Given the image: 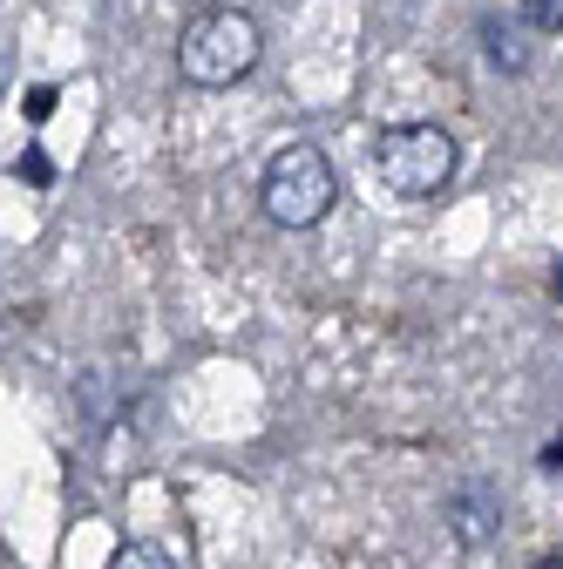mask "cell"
<instances>
[{
	"label": "cell",
	"mask_w": 563,
	"mask_h": 569,
	"mask_svg": "<svg viewBox=\"0 0 563 569\" xmlns=\"http://www.w3.org/2000/svg\"><path fill=\"white\" fill-rule=\"evenodd\" d=\"M258 54H265V34L245 8H204L177 34V76L197 89H231L258 68Z\"/></svg>",
	"instance_id": "6da1fadb"
},
{
	"label": "cell",
	"mask_w": 563,
	"mask_h": 569,
	"mask_svg": "<svg viewBox=\"0 0 563 569\" xmlns=\"http://www.w3.org/2000/svg\"><path fill=\"white\" fill-rule=\"evenodd\" d=\"M333 197H339V177H333L319 142H286V150H271V163L258 177V203H265V218L278 231H313L333 210Z\"/></svg>",
	"instance_id": "7a4b0ae2"
},
{
	"label": "cell",
	"mask_w": 563,
	"mask_h": 569,
	"mask_svg": "<svg viewBox=\"0 0 563 569\" xmlns=\"http://www.w3.org/2000/svg\"><path fill=\"white\" fill-rule=\"evenodd\" d=\"M462 170V142L442 122H401L374 136V177L394 197H442Z\"/></svg>",
	"instance_id": "3957f363"
},
{
	"label": "cell",
	"mask_w": 563,
	"mask_h": 569,
	"mask_svg": "<svg viewBox=\"0 0 563 569\" xmlns=\"http://www.w3.org/2000/svg\"><path fill=\"white\" fill-rule=\"evenodd\" d=\"M448 536H455V542H468V549L496 542V536H503V495L488 488V481L455 488V495H448Z\"/></svg>",
	"instance_id": "277c9868"
},
{
	"label": "cell",
	"mask_w": 563,
	"mask_h": 569,
	"mask_svg": "<svg viewBox=\"0 0 563 569\" xmlns=\"http://www.w3.org/2000/svg\"><path fill=\"white\" fill-rule=\"evenodd\" d=\"M475 34H482L488 68H503V76H523V68H530V28H523L516 14H496V8H488V14L475 21Z\"/></svg>",
	"instance_id": "5b68a950"
},
{
	"label": "cell",
	"mask_w": 563,
	"mask_h": 569,
	"mask_svg": "<svg viewBox=\"0 0 563 569\" xmlns=\"http://www.w3.org/2000/svg\"><path fill=\"white\" fill-rule=\"evenodd\" d=\"M109 569H177V562H170L164 542H122V549L109 556Z\"/></svg>",
	"instance_id": "8992f818"
},
{
	"label": "cell",
	"mask_w": 563,
	"mask_h": 569,
	"mask_svg": "<svg viewBox=\"0 0 563 569\" xmlns=\"http://www.w3.org/2000/svg\"><path fill=\"white\" fill-rule=\"evenodd\" d=\"M516 21H523L530 34H563V0H523Z\"/></svg>",
	"instance_id": "52a82bcc"
},
{
	"label": "cell",
	"mask_w": 563,
	"mask_h": 569,
	"mask_svg": "<svg viewBox=\"0 0 563 569\" xmlns=\"http://www.w3.org/2000/svg\"><path fill=\"white\" fill-rule=\"evenodd\" d=\"M48 109H55V89H34V96H28V116H34V122H41V116H48Z\"/></svg>",
	"instance_id": "ba28073f"
}]
</instances>
